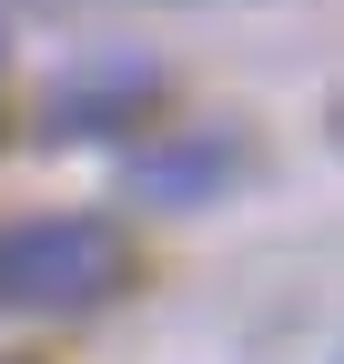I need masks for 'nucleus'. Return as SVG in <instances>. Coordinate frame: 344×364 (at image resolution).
<instances>
[{
  "mask_svg": "<svg viewBox=\"0 0 344 364\" xmlns=\"http://www.w3.org/2000/svg\"><path fill=\"white\" fill-rule=\"evenodd\" d=\"M132 284V243L92 213H31L0 223V304L11 314H92Z\"/></svg>",
  "mask_w": 344,
  "mask_h": 364,
  "instance_id": "obj_1",
  "label": "nucleus"
},
{
  "mask_svg": "<svg viewBox=\"0 0 344 364\" xmlns=\"http://www.w3.org/2000/svg\"><path fill=\"white\" fill-rule=\"evenodd\" d=\"M152 91H162V71H152L142 51H112V61H92V71L51 81V102H41V142H102V132H132Z\"/></svg>",
  "mask_w": 344,
  "mask_h": 364,
  "instance_id": "obj_2",
  "label": "nucleus"
},
{
  "mask_svg": "<svg viewBox=\"0 0 344 364\" xmlns=\"http://www.w3.org/2000/svg\"><path fill=\"white\" fill-rule=\"evenodd\" d=\"M233 172H243V142H233V132H193V142H162V152L132 162V182H142L152 203H213Z\"/></svg>",
  "mask_w": 344,
  "mask_h": 364,
  "instance_id": "obj_3",
  "label": "nucleus"
},
{
  "mask_svg": "<svg viewBox=\"0 0 344 364\" xmlns=\"http://www.w3.org/2000/svg\"><path fill=\"white\" fill-rule=\"evenodd\" d=\"M0 364H21V354H0Z\"/></svg>",
  "mask_w": 344,
  "mask_h": 364,
  "instance_id": "obj_4",
  "label": "nucleus"
}]
</instances>
